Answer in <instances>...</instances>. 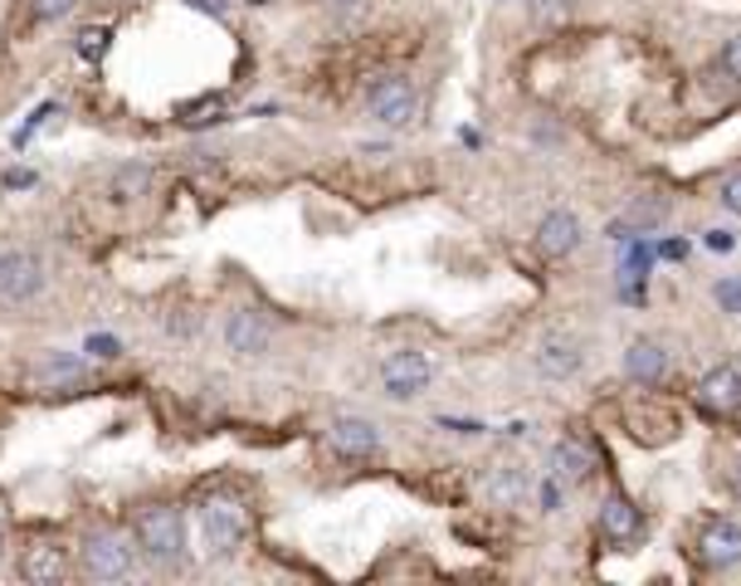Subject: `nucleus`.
<instances>
[{
    "label": "nucleus",
    "instance_id": "f257e3e1",
    "mask_svg": "<svg viewBox=\"0 0 741 586\" xmlns=\"http://www.w3.org/2000/svg\"><path fill=\"white\" fill-rule=\"evenodd\" d=\"M132 543L146 562L156 567H176L185 562V513L176 504H146L132 518Z\"/></svg>",
    "mask_w": 741,
    "mask_h": 586
},
{
    "label": "nucleus",
    "instance_id": "f03ea898",
    "mask_svg": "<svg viewBox=\"0 0 741 586\" xmlns=\"http://www.w3.org/2000/svg\"><path fill=\"white\" fill-rule=\"evenodd\" d=\"M201 537H205V553L210 557H234L250 537V508H244L240 494H205L201 504Z\"/></svg>",
    "mask_w": 741,
    "mask_h": 586
},
{
    "label": "nucleus",
    "instance_id": "7ed1b4c3",
    "mask_svg": "<svg viewBox=\"0 0 741 586\" xmlns=\"http://www.w3.org/2000/svg\"><path fill=\"white\" fill-rule=\"evenodd\" d=\"M132 567H138V543L113 533V528H98L79 543V577L122 582V577H132Z\"/></svg>",
    "mask_w": 741,
    "mask_h": 586
},
{
    "label": "nucleus",
    "instance_id": "20e7f679",
    "mask_svg": "<svg viewBox=\"0 0 741 586\" xmlns=\"http://www.w3.org/2000/svg\"><path fill=\"white\" fill-rule=\"evenodd\" d=\"M366 113L380 122V128H410L419 118V89L415 79H405V73H386V79H376L366 89Z\"/></svg>",
    "mask_w": 741,
    "mask_h": 586
},
{
    "label": "nucleus",
    "instance_id": "39448f33",
    "mask_svg": "<svg viewBox=\"0 0 741 586\" xmlns=\"http://www.w3.org/2000/svg\"><path fill=\"white\" fill-rule=\"evenodd\" d=\"M49 284V269L34 250H10L0 254V303H10V309H24V303H34Z\"/></svg>",
    "mask_w": 741,
    "mask_h": 586
},
{
    "label": "nucleus",
    "instance_id": "423d86ee",
    "mask_svg": "<svg viewBox=\"0 0 741 586\" xmlns=\"http://www.w3.org/2000/svg\"><path fill=\"white\" fill-rule=\"evenodd\" d=\"M429 382H435V362L415 347H400V352H386L380 362V386H386L390 401H415L425 396Z\"/></svg>",
    "mask_w": 741,
    "mask_h": 586
},
{
    "label": "nucleus",
    "instance_id": "0eeeda50",
    "mask_svg": "<svg viewBox=\"0 0 741 586\" xmlns=\"http://www.w3.org/2000/svg\"><path fill=\"white\" fill-rule=\"evenodd\" d=\"M220 337L234 357H268L274 352V323L258 309H230L225 323H220Z\"/></svg>",
    "mask_w": 741,
    "mask_h": 586
},
{
    "label": "nucleus",
    "instance_id": "6e6552de",
    "mask_svg": "<svg viewBox=\"0 0 741 586\" xmlns=\"http://www.w3.org/2000/svg\"><path fill=\"white\" fill-rule=\"evenodd\" d=\"M327 445L342 459H376L380 455V425L366 415H332L327 425Z\"/></svg>",
    "mask_w": 741,
    "mask_h": 586
},
{
    "label": "nucleus",
    "instance_id": "1a4fd4ad",
    "mask_svg": "<svg viewBox=\"0 0 741 586\" xmlns=\"http://www.w3.org/2000/svg\"><path fill=\"white\" fill-rule=\"evenodd\" d=\"M532 366L547 382H571L580 366H586V347H580V337H571V333H547L537 342Z\"/></svg>",
    "mask_w": 741,
    "mask_h": 586
},
{
    "label": "nucleus",
    "instance_id": "9d476101",
    "mask_svg": "<svg viewBox=\"0 0 741 586\" xmlns=\"http://www.w3.org/2000/svg\"><path fill=\"white\" fill-rule=\"evenodd\" d=\"M20 577L34 582V586H59V582L69 577V547L64 543H49V537L30 543L20 553Z\"/></svg>",
    "mask_w": 741,
    "mask_h": 586
},
{
    "label": "nucleus",
    "instance_id": "9b49d317",
    "mask_svg": "<svg viewBox=\"0 0 741 586\" xmlns=\"http://www.w3.org/2000/svg\"><path fill=\"white\" fill-rule=\"evenodd\" d=\"M698 553H702L708 567H718V572L737 567L741 562V523L737 518H712L708 528L698 533Z\"/></svg>",
    "mask_w": 741,
    "mask_h": 586
},
{
    "label": "nucleus",
    "instance_id": "f8f14e48",
    "mask_svg": "<svg viewBox=\"0 0 741 586\" xmlns=\"http://www.w3.org/2000/svg\"><path fill=\"white\" fill-rule=\"evenodd\" d=\"M580 240H586V230H580L576 211H547L537 225V250L547 254V260H566V254L580 250Z\"/></svg>",
    "mask_w": 741,
    "mask_h": 586
},
{
    "label": "nucleus",
    "instance_id": "ddd939ff",
    "mask_svg": "<svg viewBox=\"0 0 741 586\" xmlns=\"http://www.w3.org/2000/svg\"><path fill=\"white\" fill-rule=\"evenodd\" d=\"M698 406L712 415H737L741 411V372L737 366H712L698 382Z\"/></svg>",
    "mask_w": 741,
    "mask_h": 586
},
{
    "label": "nucleus",
    "instance_id": "4468645a",
    "mask_svg": "<svg viewBox=\"0 0 741 586\" xmlns=\"http://www.w3.org/2000/svg\"><path fill=\"white\" fill-rule=\"evenodd\" d=\"M30 386L40 391H73V386H89V366L79 357H69V352H49L30 366Z\"/></svg>",
    "mask_w": 741,
    "mask_h": 586
},
{
    "label": "nucleus",
    "instance_id": "2eb2a0df",
    "mask_svg": "<svg viewBox=\"0 0 741 586\" xmlns=\"http://www.w3.org/2000/svg\"><path fill=\"white\" fill-rule=\"evenodd\" d=\"M625 376L639 386H659L663 376H669V352H663V342L653 337H635L625 347Z\"/></svg>",
    "mask_w": 741,
    "mask_h": 586
},
{
    "label": "nucleus",
    "instance_id": "dca6fc26",
    "mask_svg": "<svg viewBox=\"0 0 741 586\" xmlns=\"http://www.w3.org/2000/svg\"><path fill=\"white\" fill-rule=\"evenodd\" d=\"M590 474H596V455H590L586 440L566 435L551 445V479L556 484H586Z\"/></svg>",
    "mask_w": 741,
    "mask_h": 586
},
{
    "label": "nucleus",
    "instance_id": "f3484780",
    "mask_svg": "<svg viewBox=\"0 0 741 586\" xmlns=\"http://www.w3.org/2000/svg\"><path fill=\"white\" fill-rule=\"evenodd\" d=\"M484 494L498 508H517L527 494H532V479H527V469L517 459H503V464H493V469L484 474Z\"/></svg>",
    "mask_w": 741,
    "mask_h": 586
},
{
    "label": "nucleus",
    "instance_id": "a211bd4d",
    "mask_svg": "<svg viewBox=\"0 0 741 586\" xmlns=\"http://www.w3.org/2000/svg\"><path fill=\"white\" fill-rule=\"evenodd\" d=\"M600 533H605V543H615V547H629V543H639V533H644V518H639V508L629 504V498H605V508H600Z\"/></svg>",
    "mask_w": 741,
    "mask_h": 586
},
{
    "label": "nucleus",
    "instance_id": "6ab92c4d",
    "mask_svg": "<svg viewBox=\"0 0 741 586\" xmlns=\"http://www.w3.org/2000/svg\"><path fill=\"white\" fill-rule=\"evenodd\" d=\"M663 220H669V201H663V195H639V201L610 225V235L629 240V235H639V230H659Z\"/></svg>",
    "mask_w": 741,
    "mask_h": 586
},
{
    "label": "nucleus",
    "instance_id": "aec40b11",
    "mask_svg": "<svg viewBox=\"0 0 741 586\" xmlns=\"http://www.w3.org/2000/svg\"><path fill=\"white\" fill-rule=\"evenodd\" d=\"M152 181H156V171L146 162H122L113 176H108V195H113L118 205H132V201H142V195L152 191Z\"/></svg>",
    "mask_w": 741,
    "mask_h": 586
},
{
    "label": "nucleus",
    "instance_id": "412c9836",
    "mask_svg": "<svg viewBox=\"0 0 741 586\" xmlns=\"http://www.w3.org/2000/svg\"><path fill=\"white\" fill-rule=\"evenodd\" d=\"M108 40H113V30H108V24H89V30H79V54L83 59H103L108 54Z\"/></svg>",
    "mask_w": 741,
    "mask_h": 586
},
{
    "label": "nucleus",
    "instance_id": "4be33fe9",
    "mask_svg": "<svg viewBox=\"0 0 741 586\" xmlns=\"http://www.w3.org/2000/svg\"><path fill=\"white\" fill-rule=\"evenodd\" d=\"M225 108V93H210V98H201V103H191V108H181V122H210V113H220Z\"/></svg>",
    "mask_w": 741,
    "mask_h": 586
},
{
    "label": "nucleus",
    "instance_id": "5701e85b",
    "mask_svg": "<svg viewBox=\"0 0 741 586\" xmlns=\"http://www.w3.org/2000/svg\"><path fill=\"white\" fill-rule=\"evenodd\" d=\"M718 69H722L732 83H741V34H732V40L722 44V54H718Z\"/></svg>",
    "mask_w": 741,
    "mask_h": 586
},
{
    "label": "nucleus",
    "instance_id": "b1692460",
    "mask_svg": "<svg viewBox=\"0 0 741 586\" xmlns=\"http://www.w3.org/2000/svg\"><path fill=\"white\" fill-rule=\"evenodd\" d=\"M79 0H30V16L34 20H64Z\"/></svg>",
    "mask_w": 741,
    "mask_h": 586
},
{
    "label": "nucleus",
    "instance_id": "393cba45",
    "mask_svg": "<svg viewBox=\"0 0 741 586\" xmlns=\"http://www.w3.org/2000/svg\"><path fill=\"white\" fill-rule=\"evenodd\" d=\"M718 303L727 313H741V279H722L718 284Z\"/></svg>",
    "mask_w": 741,
    "mask_h": 586
},
{
    "label": "nucleus",
    "instance_id": "a878e982",
    "mask_svg": "<svg viewBox=\"0 0 741 586\" xmlns=\"http://www.w3.org/2000/svg\"><path fill=\"white\" fill-rule=\"evenodd\" d=\"M722 205H727L732 215H741V171H732V176L722 181Z\"/></svg>",
    "mask_w": 741,
    "mask_h": 586
},
{
    "label": "nucleus",
    "instance_id": "bb28decb",
    "mask_svg": "<svg viewBox=\"0 0 741 586\" xmlns=\"http://www.w3.org/2000/svg\"><path fill=\"white\" fill-rule=\"evenodd\" d=\"M571 10V0H532V16L537 20H561Z\"/></svg>",
    "mask_w": 741,
    "mask_h": 586
},
{
    "label": "nucleus",
    "instance_id": "cd10ccee",
    "mask_svg": "<svg viewBox=\"0 0 741 586\" xmlns=\"http://www.w3.org/2000/svg\"><path fill=\"white\" fill-rule=\"evenodd\" d=\"M89 352H93V357H122L113 337H93V342H89Z\"/></svg>",
    "mask_w": 741,
    "mask_h": 586
},
{
    "label": "nucleus",
    "instance_id": "c85d7f7f",
    "mask_svg": "<svg viewBox=\"0 0 741 586\" xmlns=\"http://www.w3.org/2000/svg\"><path fill=\"white\" fill-rule=\"evenodd\" d=\"M556 504H561V488H556V479H551V484H541V508L556 513Z\"/></svg>",
    "mask_w": 741,
    "mask_h": 586
},
{
    "label": "nucleus",
    "instance_id": "c756f323",
    "mask_svg": "<svg viewBox=\"0 0 741 586\" xmlns=\"http://www.w3.org/2000/svg\"><path fill=\"white\" fill-rule=\"evenodd\" d=\"M708 244H712V250H732V240H727V230H712V240H708Z\"/></svg>",
    "mask_w": 741,
    "mask_h": 586
},
{
    "label": "nucleus",
    "instance_id": "7c9ffc66",
    "mask_svg": "<svg viewBox=\"0 0 741 586\" xmlns=\"http://www.w3.org/2000/svg\"><path fill=\"white\" fill-rule=\"evenodd\" d=\"M0 553H6V513H0Z\"/></svg>",
    "mask_w": 741,
    "mask_h": 586
},
{
    "label": "nucleus",
    "instance_id": "2f4dec72",
    "mask_svg": "<svg viewBox=\"0 0 741 586\" xmlns=\"http://www.w3.org/2000/svg\"><path fill=\"white\" fill-rule=\"evenodd\" d=\"M732 484L741 488V459H737V469H732Z\"/></svg>",
    "mask_w": 741,
    "mask_h": 586
}]
</instances>
